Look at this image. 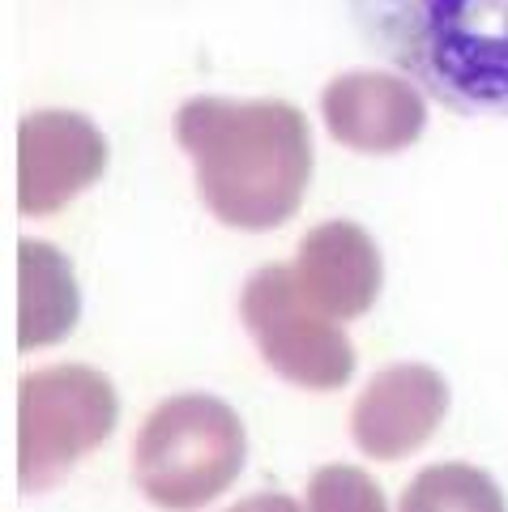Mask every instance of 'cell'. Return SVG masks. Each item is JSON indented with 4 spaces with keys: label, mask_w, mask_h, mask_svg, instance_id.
Wrapping results in <instances>:
<instances>
[{
    "label": "cell",
    "mask_w": 508,
    "mask_h": 512,
    "mask_svg": "<svg viewBox=\"0 0 508 512\" xmlns=\"http://www.w3.org/2000/svg\"><path fill=\"white\" fill-rule=\"evenodd\" d=\"M82 320L73 261L43 239L18 244V350L56 346Z\"/></svg>",
    "instance_id": "30bf717a"
},
{
    "label": "cell",
    "mask_w": 508,
    "mask_h": 512,
    "mask_svg": "<svg viewBox=\"0 0 508 512\" xmlns=\"http://www.w3.org/2000/svg\"><path fill=\"white\" fill-rule=\"evenodd\" d=\"M304 512H389V500L368 470L333 461L308 478Z\"/></svg>",
    "instance_id": "7c38bea8"
},
{
    "label": "cell",
    "mask_w": 508,
    "mask_h": 512,
    "mask_svg": "<svg viewBox=\"0 0 508 512\" xmlns=\"http://www.w3.org/2000/svg\"><path fill=\"white\" fill-rule=\"evenodd\" d=\"M116 384L86 363L35 367L18 384V487L52 491L116 431Z\"/></svg>",
    "instance_id": "277c9868"
},
{
    "label": "cell",
    "mask_w": 508,
    "mask_h": 512,
    "mask_svg": "<svg viewBox=\"0 0 508 512\" xmlns=\"http://www.w3.org/2000/svg\"><path fill=\"white\" fill-rule=\"evenodd\" d=\"M248 461L244 419L214 393H176L141 419L133 474L163 512H197L218 500Z\"/></svg>",
    "instance_id": "3957f363"
},
{
    "label": "cell",
    "mask_w": 508,
    "mask_h": 512,
    "mask_svg": "<svg viewBox=\"0 0 508 512\" xmlns=\"http://www.w3.org/2000/svg\"><path fill=\"white\" fill-rule=\"evenodd\" d=\"M295 278L325 316L355 320L372 308L385 286V261H380L376 239L359 222L333 218L304 235L295 256Z\"/></svg>",
    "instance_id": "9c48e42d"
},
{
    "label": "cell",
    "mask_w": 508,
    "mask_h": 512,
    "mask_svg": "<svg viewBox=\"0 0 508 512\" xmlns=\"http://www.w3.org/2000/svg\"><path fill=\"white\" fill-rule=\"evenodd\" d=\"M227 512H304V508L287 491H261V495H248V500L231 504Z\"/></svg>",
    "instance_id": "4fadbf2b"
},
{
    "label": "cell",
    "mask_w": 508,
    "mask_h": 512,
    "mask_svg": "<svg viewBox=\"0 0 508 512\" xmlns=\"http://www.w3.org/2000/svg\"><path fill=\"white\" fill-rule=\"evenodd\" d=\"M449 414V380L427 363L380 367L351 406V440L372 461H402L436 436Z\"/></svg>",
    "instance_id": "52a82bcc"
},
{
    "label": "cell",
    "mask_w": 508,
    "mask_h": 512,
    "mask_svg": "<svg viewBox=\"0 0 508 512\" xmlns=\"http://www.w3.org/2000/svg\"><path fill=\"white\" fill-rule=\"evenodd\" d=\"M171 128L193 158L205 210L222 227L261 235L299 214L312 180V128L299 107L201 94L180 103Z\"/></svg>",
    "instance_id": "6da1fadb"
},
{
    "label": "cell",
    "mask_w": 508,
    "mask_h": 512,
    "mask_svg": "<svg viewBox=\"0 0 508 512\" xmlns=\"http://www.w3.org/2000/svg\"><path fill=\"white\" fill-rule=\"evenodd\" d=\"M351 18L427 99L508 120V0H351Z\"/></svg>",
    "instance_id": "7a4b0ae2"
},
{
    "label": "cell",
    "mask_w": 508,
    "mask_h": 512,
    "mask_svg": "<svg viewBox=\"0 0 508 512\" xmlns=\"http://www.w3.org/2000/svg\"><path fill=\"white\" fill-rule=\"evenodd\" d=\"M398 512H508L496 478L466 461H436L406 483Z\"/></svg>",
    "instance_id": "8fae6325"
},
{
    "label": "cell",
    "mask_w": 508,
    "mask_h": 512,
    "mask_svg": "<svg viewBox=\"0 0 508 512\" xmlns=\"http://www.w3.org/2000/svg\"><path fill=\"white\" fill-rule=\"evenodd\" d=\"M321 116L338 146L355 154L410 150L427 128L423 90L402 73L351 69L321 90Z\"/></svg>",
    "instance_id": "ba28073f"
},
{
    "label": "cell",
    "mask_w": 508,
    "mask_h": 512,
    "mask_svg": "<svg viewBox=\"0 0 508 512\" xmlns=\"http://www.w3.org/2000/svg\"><path fill=\"white\" fill-rule=\"evenodd\" d=\"M107 137L82 111L47 107L18 124V210L47 218L82 197L107 171Z\"/></svg>",
    "instance_id": "8992f818"
},
{
    "label": "cell",
    "mask_w": 508,
    "mask_h": 512,
    "mask_svg": "<svg viewBox=\"0 0 508 512\" xmlns=\"http://www.w3.org/2000/svg\"><path fill=\"white\" fill-rule=\"evenodd\" d=\"M248 338L274 372L312 393H333L355 376V346L333 316L304 295L291 265L252 269L240 291Z\"/></svg>",
    "instance_id": "5b68a950"
}]
</instances>
